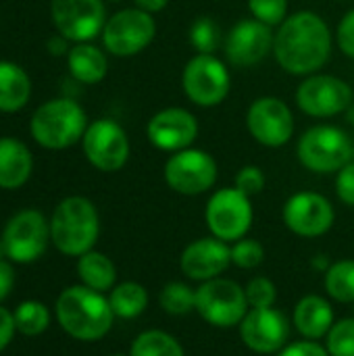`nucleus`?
I'll use <instances>...</instances> for the list:
<instances>
[{
  "label": "nucleus",
  "mask_w": 354,
  "mask_h": 356,
  "mask_svg": "<svg viewBox=\"0 0 354 356\" xmlns=\"http://www.w3.org/2000/svg\"><path fill=\"white\" fill-rule=\"evenodd\" d=\"M255 19L269 27H280L288 17V0H248Z\"/></svg>",
  "instance_id": "nucleus-35"
},
{
  "label": "nucleus",
  "mask_w": 354,
  "mask_h": 356,
  "mask_svg": "<svg viewBox=\"0 0 354 356\" xmlns=\"http://www.w3.org/2000/svg\"><path fill=\"white\" fill-rule=\"evenodd\" d=\"M246 129L259 144L267 148H282L292 140L294 115L282 98L261 96L248 106Z\"/></svg>",
  "instance_id": "nucleus-14"
},
{
  "label": "nucleus",
  "mask_w": 354,
  "mask_h": 356,
  "mask_svg": "<svg viewBox=\"0 0 354 356\" xmlns=\"http://www.w3.org/2000/svg\"><path fill=\"white\" fill-rule=\"evenodd\" d=\"M77 275L81 280V286L92 288L96 292H106L115 288L117 282V269L113 261L96 250H90L79 257L77 261Z\"/></svg>",
  "instance_id": "nucleus-25"
},
{
  "label": "nucleus",
  "mask_w": 354,
  "mask_h": 356,
  "mask_svg": "<svg viewBox=\"0 0 354 356\" xmlns=\"http://www.w3.org/2000/svg\"><path fill=\"white\" fill-rule=\"evenodd\" d=\"M13 286H15V271H13L10 263L0 261V302L10 294Z\"/></svg>",
  "instance_id": "nucleus-41"
},
{
  "label": "nucleus",
  "mask_w": 354,
  "mask_h": 356,
  "mask_svg": "<svg viewBox=\"0 0 354 356\" xmlns=\"http://www.w3.org/2000/svg\"><path fill=\"white\" fill-rule=\"evenodd\" d=\"M336 194L346 207H354V161L336 173Z\"/></svg>",
  "instance_id": "nucleus-38"
},
{
  "label": "nucleus",
  "mask_w": 354,
  "mask_h": 356,
  "mask_svg": "<svg viewBox=\"0 0 354 356\" xmlns=\"http://www.w3.org/2000/svg\"><path fill=\"white\" fill-rule=\"evenodd\" d=\"M108 356H125V355H108Z\"/></svg>",
  "instance_id": "nucleus-47"
},
{
  "label": "nucleus",
  "mask_w": 354,
  "mask_h": 356,
  "mask_svg": "<svg viewBox=\"0 0 354 356\" xmlns=\"http://www.w3.org/2000/svg\"><path fill=\"white\" fill-rule=\"evenodd\" d=\"M311 265H313V267H315V269H323V271H328V269H330V265H332V263H330V261H328V259H325V257H323V254H321V257H315V259H313V263H311Z\"/></svg>",
  "instance_id": "nucleus-44"
},
{
  "label": "nucleus",
  "mask_w": 354,
  "mask_h": 356,
  "mask_svg": "<svg viewBox=\"0 0 354 356\" xmlns=\"http://www.w3.org/2000/svg\"><path fill=\"white\" fill-rule=\"evenodd\" d=\"M336 42L342 54L354 58V8L340 19L338 29H336Z\"/></svg>",
  "instance_id": "nucleus-37"
},
{
  "label": "nucleus",
  "mask_w": 354,
  "mask_h": 356,
  "mask_svg": "<svg viewBox=\"0 0 354 356\" xmlns=\"http://www.w3.org/2000/svg\"><path fill=\"white\" fill-rule=\"evenodd\" d=\"M277 356H330L328 348L319 346L315 340H305V342H292L286 344Z\"/></svg>",
  "instance_id": "nucleus-39"
},
{
  "label": "nucleus",
  "mask_w": 354,
  "mask_h": 356,
  "mask_svg": "<svg viewBox=\"0 0 354 356\" xmlns=\"http://www.w3.org/2000/svg\"><path fill=\"white\" fill-rule=\"evenodd\" d=\"M15 332H17V325H15L13 313L6 311L4 307H0V353L13 342Z\"/></svg>",
  "instance_id": "nucleus-40"
},
{
  "label": "nucleus",
  "mask_w": 354,
  "mask_h": 356,
  "mask_svg": "<svg viewBox=\"0 0 354 356\" xmlns=\"http://www.w3.org/2000/svg\"><path fill=\"white\" fill-rule=\"evenodd\" d=\"M108 2H121V0H108Z\"/></svg>",
  "instance_id": "nucleus-46"
},
{
  "label": "nucleus",
  "mask_w": 354,
  "mask_h": 356,
  "mask_svg": "<svg viewBox=\"0 0 354 356\" xmlns=\"http://www.w3.org/2000/svg\"><path fill=\"white\" fill-rule=\"evenodd\" d=\"M273 31L259 19L238 21L225 35V56L234 67H255L273 52Z\"/></svg>",
  "instance_id": "nucleus-18"
},
{
  "label": "nucleus",
  "mask_w": 354,
  "mask_h": 356,
  "mask_svg": "<svg viewBox=\"0 0 354 356\" xmlns=\"http://www.w3.org/2000/svg\"><path fill=\"white\" fill-rule=\"evenodd\" d=\"M148 142L163 152H179L192 148L198 136V119L179 106H169L152 115L146 125Z\"/></svg>",
  "instance_id": "nucleus-19"
},
{
  "label": "nucleus",
  "mask_w": 354,
  "mask_h": 356,
  "mask_svg": "<svg viewBox=\"0 0 354 356\" xmlns=\"http://www.w3.org/2000/svg\"><path fill=\"white\" fill-rule=\"evenodd\" d=\"M111 309L115 317L119 319H136L140 317L148 307V292L142 284L136 282H123L111 290L108 296Z\"/></svg>",
  "instance_id": "nucleus-26"
},
{
  "label": "nucleus",
  "mask_w": 354,
  "mask_h": 356,
  "mask_svg": "<svg viewBox=\"0 0 354 356\" xmlns=\"http://www.w3.org/2000/svg\"><path fill=\"white\" fill-rule=\"evenodd\" d=\"M325 348L330 356H354V317L340 319L325 336Z\"/></svg>",
  "instance_id": "nucleus-32"
},
{
  "label": "nucleus",
  "mask_w": 354,
  "mask_h": 356,
  "mask_svg": "<svg viewBox=\"0 0 354 356\" xmlns=\"http://www.w3.org/2000/svg\"><path fill=\"white\" fill-rule=\"evenodd\" d=\"M248 311L246 292L234 280L215 277L196 288V313L213 327H236Z\"/></svg>",
  "instance_id": "nucleus-6"
},
{
  "label": "nucleus",
  "mask_w": 354,
  "mask_h": 356,
  "mask_svg": "<svg viewBox=\"0 0 354 356\" xmlns=\"http://www.w3.org/2000/svg\"><path fill=\"white\" fill-rule=\"evenodd\" d=\"M67 65H69L71 77L79 83H86V86L100 83L108 71L106 54L90 42L75 44L67 54Z\"/></svg>",
  "instance_id": "nucleus-23"
},
{
  "label": "nucleus",
  "mask_w": 354,
  "mask_h": 356,
  "mask_svg": "<svg viewBox=\"0 0 354 356\" xmlns=\"http://www.w3.org/2000/svg\"><path fill=\"white\" fill-rule=\"evenodd\" d=\"M190 44L198 54H215L221 44L219 25L211 17H198L190 27Z\"/></svg>",
  "instance_id": "nucleus-31"
},
{
  "label": "nucleus",
  "mask_w": 354,
  "mask_h": 356,
  "mask_svg": "<svg viewBox=\"0 0 354 356\" xmlns=\"http://www.w3.org/2000/svg\"><path fill=\"white\" fill-rule=\"evenodd\" d=\"M50 240V223L35 209L19 211L8 219L2 242L6 248V259L13 263H33L38 261Z\"/></svg>",
  "instance_id": "nucleus-12"
},
{
  "label": "nucleus",
  "mask_w": 354,
  "mask_h": 356,
  "mask_svg": "<svg viewBox=\"0 0 354 356\" xmlns=\"http://www.w3.org/2000/svg\"><path fill=\"white\" fill-rule=\"evenodd\" d=\"M13 317H15L17 332H21L23 336H40L50 325V313L38 300H25V302H21L15 309Z\"/></svg>",
  "instance_id": "nucleus-29"
},
{
  "label": "nucleus",
  "mask_w": 354,
  "mask_h": 356,
  "mask_svg": "<svg viewBox=\"0 0 354 356\" xmlns=\"http://www.w3.org/2000/svg\"><path fill=\"white\" fill-rule=\"evenodd\" d=\"M56 319L61 327L79 342L104 338L115 321L108 298L86 286H71L56 300Z\"/></svg>",
  "instance_id": "nucleus-2"
},
{
  "label": "nucleus",
  "mask_w": 354,
  "mask_h": 356,
  "mask_svg": "<svg viewBox=\"0 0 354 356\" xmlns=\"http://www.w3.org/2000/svg\"><path fill=\"white\" fill-rule=\"evenodd\" d=\"M33 171L29 148L17 138H0V188L17 190L27 184Z\"/></svg>",
  "instance_id": "nucleus-22"
},
{
  "label": "nucleus",
  "mask_w": 354,
  "mask_h": 356,
  "mask_svg": "<svg viewBox=\"0 0 354 356\" xmlns=\"http://www.w3.org/2000/svg\"><path fill=\"white\" fill-rule=\"evenodd\" d=\"M244 292H246V300L250 309H271L277 300V288L265 275L252 277L246 284Z\"/></svg>",
  "instance_id": "nucleus-34"
},
{
  "label": "nucleus",
  "mask_w": 354,
  "mask_h": 356,
  "mask_svg": "<svg viewBox=\"0 0 354 356\" xmlns=\"http://www.w3.org/2000/svg\"><path fill=\"white\" fill-rule=\"evenodd\" d=\"M100 236V217L86 196H69L58 202L50 219V240L67 257H81L94 248Z\"/></svg>",
  "instance_id": "nucleus-3"
},
{
  "label": "nucleus",
  "mask_w": 354,
  "mask_h": 356,
  "mask_svg": "<svg viewBox=\"0 0 354 356\" xmlns=\"http://www.w3.org/2000/svg\"><path fill=\"white\" fill-rule=\"evenodd\" d=\"M4 259H6V248H4V242L0 238V261H4Z\"/></svg>",
  "instance_id": "nucleus-45"
},
{
  "label": "nucleus",
  "mask_w": 354,
  "mask_h": 356,
  "mask_svg": "<svg viewBox=\"0 0 354 356\" xmlns=\"http://www.w3.org/2000/svg\"><path fill=\"white\" fill-rule=\"evenodd\" d=\"M159 302H161V309L169 315H175V317L188 315L196 311V290H192L190 286L182 282H171L163 286L159 294Z\"/></svg>",
  "instance_id": "nucleus-30"
},
{
  "label": "nucleus",
  "mask_w": 354,
  "mask_h": 356,
  "mask_svg": "<svg viewBox=\"0 0 354 356\" xmlns=\"http://www.w3.org/2000/svg\"><path fill=\"white\" fill-rule=\"evenodd\" d=\"M296 154L313 173H338L354 161V142L342 127L315 125L298 140Z\"/></svg>",
  "instance_id": "nucleus-5"
},
{
  "label": "nucleus",
  "mask_w": 354,
  "mask_h": 356,
  "mask_svg": "<svg viewBox=\"0 0 354 356\" xmlns=\"http://www.w3.org/2000/svg\"><path fill=\"white\" fill-rule=\"evenodd\" d=\"M353 88L336 77L325 73L307 75V79L296 88V104L298 108L315 119L336 117L353 106Z\"/></svg>",
  "instance_id": "nucleus-11"
},
{
  "label": "nucleus",
  "mask_w": 354,
  "mask_h": 356,
  "mask_svg": "<svg viewBox=\"0 0 354 356\" xmlns=\"http://www.w3.org/2000/svg\"><path fill=\"white\" fill-rule=\"evenodd\" d=\"M282 217L292 234L300 238H319L332 229L336 213L323 194L296 192L286 200Z\"/></svg>",
  "instance_id": "nucleus-16"
},
{
  "label": "nucleus",
  "mask_w": 354,
  "mask_h": 356,
  "mask_svg": "<svg viewBox=\"0 0 354 356\" xmlns=\"http://www.w3.org/2000/svg\"><path fill=\"white\" fill-rule=\"evenodd\" d=\"M48 50H50V54L52 56H61V54H69V40L65 38V35H61V33H56V35H52L50 40H48Z\"/></svg>",
  "instance_id": "nucleus-42"
},
{
  "label": "nucleus",
  "mask_w": 354,
  "mask_h": 356,
  "mask_svg": "<svg viewBox=\"0 0 354 356\" xmlns=\"http://www.w3.org/2000/svg\"><path fill=\"white\" fill-rule=\"evenodd\" d=\"M182 88L192 104L213 108L227 98L232 75L225 63L215 54H196L184 67Z\"/></svg>",
  "instance_id": "nucleus-7"
},
{
  "label": "nucleus",
  "mask_w": 354,
  "mask_h": 356,
  "mask_svg": "<svg viewBox=\"0 0 354 356\" xmlns=\"http://www.w3.org/2000/svg\"><path fill=\"white\" fill-rule=\"evenodd\" d=\"M230 265H232V246H227V242L215 236L198 238L190 242L179 257L182 273L200 284L221 277V273Z\"/></svg>",
  "instance_id": "nucleus-20"
},
{
  "label": "nucleus",
  "mask_w": 354,
  "mask_h": 356,
  "mask_svg": "<svg viewBox=\"0 0 354 356\" xmlns=\"http://www.w3.org/2000/svg\"><path fill=\"white\" fill-rule=\"evenodd\" d=\"M129 356H186V353L171 334L163 330H148L131 342Z\"/></svg>",
  "instance_id": "nucleus-27"
},
{
  "label": "nucleus",
  "mask_w": 354,
  "mask_h": 356,
  "mask_svg": "<svg viewBox=\"0 0 354 356\" xmlns=\"http://www.w3.org/2000/svg\"><path fill=\"white\" fill-rule=\"evenodd\" d=\"M31 96L29 75L10 60H0V113L21 111Z\"/></svg>",
  "instance_id": "nucleus-24"
},
{
  "label": "nucleus",
  "mask_w": 354,
  "mask_h": 356,
  "mask_svg": "<svg viewBox=\"0 0 354 356\" xmlns=\"http://www.w3.org/2000/svg\"><path fill=\"white\" fill-rule=\"evenodd\" d=\"M100 35L106 52L127 58L140 54L152 44L156 35V23L150 13H144L136 6L123 8L106 19Z\"/></svg>",
  "instance_id": "nucleus-8"
},
{
  "label": "nucleus",
  "mask_w": 354,
  "mask_h": 356,
  "mask_svg": "<svg viewBox=\"0 0 354 356\" xmlns=\"http://www.w3.org/2000/svg\"><path fill=\"white\" fill-rule=\"evenodd\" d=\"M81 146L88 163L104 173L123 169L129 159V138L113 119H98L90 123L81 138Z\"/></svg>",
  "instance_id": "nucleus-13"
},
{
  "label": "nucleus",
  "mask_w": 354,
  "mask_h": 356,
  "mask_svg": "<svg viewBox=\"0 0 354 356\" xmlns=\"http://www.w3.org/2000/svg\"><path fill=\"white\" fill-rule=\"evenodd\" d=\"M334 35L323 17L313 10H298L277 27L273 35V56L290 75L317 73L332 54Z\"/></svg>",
  "instance_id": "nucleus-1"
},
{
  "label": "nucleus",
  "mask_w": 354,
  "mask_h": 356,
  "mask_svg": "<svg viewBox=\"0 0 354 356\" xmlns=\"http://www.w3.org/2000/svg\"><path fill=\"white\" fill-rule=\"evenodd\" d=\"M217 175V161L198 148L173 152L163 167L165 184L182 196H198L209 192L215 186Z\"/></svg>",
  "instance_id": "nucleus-9"
},
{
  "label": "nucleus",
  "mask_w": 354,
  "mask_h": 356,
  "mask_svg": "<svg viewBox=\"0 0 354 356\" xmlns=\"http://www.w3.org/2000/svg\"><path fill=\"white\" fill-rule=\"evenodd\" d=\"M325 292L342 305H354V261L344 259L330 265L325 271Z\"/></svg>",
  "instance_id": "nucleus-28"
},
{
  "label": "nucleus",
  "mask_w": 354,
  "mask_h": 356,
  "mask_svg": "<svg viewBox=\"0 0 354 356\" xmlns=\"http://www.w3.org/2000/svg\"><path fill=\"white\" fill-rule=\"evenodd\" d=\"M265 184H267V179H265L263 169H259L257 165H246L236 173L234 188H238L242 194L252 198V196H257V194H261L265 190Z\"/></svg>",
  "instance_id": "nucleus-36"
},
{
  "label": "nucleus",
  "mask_w": 354,
  "mask_h": 356,
  "mask_svg": "<svg viewBox=\"0 0 354 356\" xmlns=\"http://www.w3.org/2000/svg\"><path fill=\"white\" fill-rule=\"evenodd\" d=\"M50 15L56 31L75 44L92 42L106 23L102 0H52Z\"/></svg>",
  "instance_id": "nucleus-15"
},
{
  "label": "nucleus",
  "mask_w": 354,
  "mask_h": 356,
  "mask_svg": "<svg viewBox=\"0 0 354 356\" xmlns=\"http://www.w3.org/2000/svg\"><path fill=\"white\" fill-rule=\"evenodd\" d=\"M240 338L257 355H277L290 338V321L277 309H250L242 319Z\"/></svg>",
  "instance_id": "nucleus-17"
},
{
  "label": "nucleus",
  "mask_w": 354,
  "mask_h": 356,
  "mask_svg": "<svg viewBox=\"0 0 354 356\" xmlns=\"http://www.w3.org/2000/svg\"><path fill=\"white\" fill-rule=\"evenodd\" d=\"M252 202L238 188L217 190L204 209L209 232L223 242H238L246 238L252 225Z\"/></svg>",
  "instance_id": "nucleus-10"
},
{
  "label": "nucleus",
  "mask_w": 354,
  "mask_h": 356,
  "mask_svg": "<svg viewBox=\"0 0 354 356\" xmlns=\"http://www.w3.org/2000/svg\"><path fill=\"white\" fill-rule=\"evenodd\" d=\"M29 129L42 148L65 150L83 138L88 117L81 104L73 98H52L35 108Z\"/></svg>",
  "instance_id": "nucleus-4"
},
{
  "label": "nucleus",
  "mask_w": 354,
  "mask_h": 356,
  "mask_svg": "<svg viewBox=\"0 0 354 356\" xmlns=\"http://www.w3.org/2000/svg\"><path fill=\"white\" fill-rule=\"evenodd\" d=\"M134 4H136V8H140V10L154 15V13H161V10L167 8L169 0H134Z\"/></svg>",
  "instance_id": "nucleus-43"
},
{
  "label": "nucleus",
  "mask_w": 354,
  "mask_h": 356,
  "mask_svg": "<svg viewBox=\"0 0 354 356\" xmlns=\"http://www.w3.org/2000/svg\"><path fill=\"white\" fill-rule=\"evenodd\" d=\"M292 323L305 340L317 342V340L325 338L330 334L332 325L336 323L334 309L323 296H317V294L303 296L294 307Z\"/></svg>",
  "instance_id": "nucleus-21"
},
{
  "label": "nucleus",
  "mask_w": 354,
  "mask_h": 356,
  "mask_svg": "<svg viewBox=\"0 0 354 356\" xmlns=\"http://www.w3.org/2000/svg\"><path fill=\"white\" fill-rule=\"evenodd\" d=\"M265 261V248L259 240L242 238L232 246V265L240 269H257Z\"/></svg>",
  "instance_id": "nucleus-33"
}]
</instances>
